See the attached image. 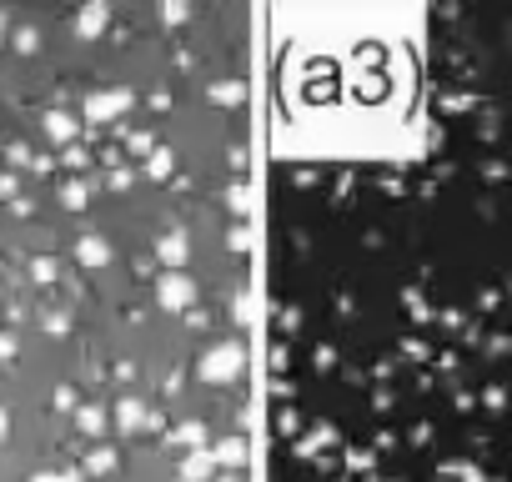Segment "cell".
Returning a JSON list of instances; mask_svg holds the SVG:
<instances>
[{
	"label": "cell",
	"mask_w": 512,
	"mask_h": 482,
	"mask_svg": "<svg viewBox=\"0 0 512 482\" xmlns=\"http://www.w3.org/2000/svg\"><path fill=\"white\" fill-rule=\"evenodd\" d=\"M0 482H256L246 6H0Z\"/></svg>",
	"instance_id": "1"
}]
</instances>
